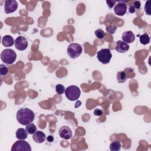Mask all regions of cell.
<instances>
[{
  "label": "cell",
  "instance_id": "cell-17",
  "mask_svg": "<svg viewBox=\"0 0 151 151\" xmlns=\"http://www.w3.org/2000/svg\"><path fill=\"white\" fill-rule=\"evenodd\" d=\"M121 149V143L119 140H115L110 145V150L111 151H119Z\"/></svg>",
  "mask_w": 151,
  "mask_h": 151
},
{
  "label": "cell",
  "instance_id": "cell-28",
  "mask_svg": "<svg viewBox=\"0 0 151 151\" xmlns=\"http://www.w3.org/2000/svg\"><path fill=\"white\" fill-rule=\"evenodd\" d=\"M54 140V137L52 136H48L47 137V140L49 142H51L52 140Z\"/></svg>",
  "mask_w": 151,
  "mask_h": 151
},
{
  "label": "cell",
  "instance_id": "cell-20",
  "mask_svg": "<svg viewBox=\"0 0 151 151\" xmlns=\"http://www.w3.org/2000/svg\"><path fill=\"white\" fill-rule=\"evenodd\" d=\"M139 40H140V42H141V44H142L143 45H146V44H149L150 42V37L148 34H144L140 36Z\"/></svg>",
  "mask_w": 151,
  "mask_h": 151
},
{
  "label": "cell",
  "instance_id": "cell-9",
  "mask_svg": "<svg viewBox=\"0 0 151 151\" xmlns=\"http://www.w3.org/2000/svg\"><path fill=\"white\" fill-rule=\"evenodd\" d=\"M118 3L114 7V13L119 16L124 15L127 11V5L123 1H117Z\"/></svg>",
  "mask_w": 151,
  "mask_h": 151
},
{
  "label": "cell",
  "instance_id": "cell-24",
  "mask_svg": "<svg viewBox=\"0 0 151 151\" xmlns=\"http://www.w3.org/2000/svg\"><path fill=\"white\" fill-rule=\"evenodd\" d=\"M150 1L148 0L146 2L145 5V7H144L145 13L148 15H150V14H150Z\"/></svg>",
  "mask_w": 151,
  "mask_h": 151
},
{
  "label": "cell",
  "instance_id": "cell-16",
  "mask_svg": "<svg viewBox=\"0 0 151 151\" xmlns=\"http://www.w3.org/2000/svg\"><path fill=\"white\" fill-rule=\"evenodd\" d=\"M141 4L139 1H135L132 5H130L129 7V11L130 13H134L136 9H138L140 8Z\"/></svg>",
  "mask_w": 151,
  "mask_h": 151
},
{
  "label": "cell",
  "instance_id": "cell-22",
  "mask_svg": "<svg viewBox=\"0 0 151 151\" xmlns=\"http://www.w3.org/2000/svg\"><path fill=\"white\" fill-rule=\"evenodd\" d=\"M55 91L58 94H62L65 91V87L63 84H58L55 86Z\"/></svg>",
  "mask_w": 151,
  "mask_h": 151
},
{
  "label": "cell",
  "instance_id": "cell-13",
  "mask_svg": "<svg viewBox=\"0 0 151 151\" xmlns=\"http://www.w3.org/2000/svg\"><path fill=\"white\" fill-rule=\"evenodd\" d=\"M33 140L38 143H41L46 139V136L44 133L41 131H36L32 136Z\"/></svg>",
  "mask_w": 151,
  "mask_h": 151
},
{
  "label": "cell",
  "instance_id": "cell-3",
  "mask_svg": "<svg viewBox=\"0 0 151 151\" xmlns=\"http://www.w3.org/2000/svg\"><path fill=\"white\" fill-rule=\"evenodd\" d=\"M65 97L70 101L77 100L81 94V91L76 86H70L65 89Z\"/></svg>",
  "mask_w": 151,
  "mask_h": 151
},
{
  "label": "cell",
  "instance_id": "cell-27",
  "mask_svg": "<svg viewBox=\"0 0 151 151\" xmlns=\"http://www.w3.org/2000/svg\"><path fill=\"white\" fill-rule=\"evenodd\" d=\"M94 114L97 116H100L103 114V111L100 109H96L93 112Z\"/></svg>",
  "mask_w": 151,
  "mask_h": 151
},
{
  "label": "cell",
  "instance_id": "cell-23",
  "mask_svg": "<svg viewBox=\"0 0 151 151\" xmlns=\"http://www.w3.org/2000/svg\"><path fill=\"white\" fill-rule=\"evenodd\" d=\"M8 73V67L4 64L0 65V75L1 76H5Z\"/></svg>",
  "mask_w": 151,
  "mask_h": 151
},
{
  "label": "cell",
  "instance_id": "cell-5",
  "mask_svg": "<svg viewBox=\"0 0 151 151\" xmlns=\"http://www.w3.org/2000/svg\"><path fill=\"white\" fill-rule=\"evenodd\" d=\"M112 57L110 50L109 48H103L97 52V58L98 60L103 64H108Z\"/></svg>",
  "mask_w": 151,
  "mask_h": 151
},
{
  "label": "cell",
  "instance_id": "cell-11",
  "mask_svg": "<svg viewBox=\"0 0 151 151\" xmlns=\"http://www.w3.org/2000/svg\"><path fill=\"white\" fill-rule=\"evenodd\" d=\"M122 38L123 40V41L127 44L132 43L135 40V35L132 31H124L122 35Z\"/></svg>",
  "mask_w": 151,
  "mask_h": 151
},
{
  "label": "cell",
  "instance_id": "cell-21",
  "mask_svg": "<svg viewBox=\"0 0 151 151\" xmlns=\"http://www.w3.org/2000/svg\"><path fill=\"white\" fill-rule=\"evenodd\" d=\"M95 35L99 39H103L106 36V33L101 29H97L95 31Z\"/></svg>",
  "mask_w": 151,
  "mask_h": 151
},
{
  "label": "cell",
  "instance_id": "cell-4",
  "mask_svg": "<svg viewBox=\"0 0 151 151\" xmlns=\"http://www.w3.org/2000/svg\"><path fill=\"white\" fill-rule=\"evenodd\" d=\"M82 51V47L80 44L77 43H72L70 44L67 48V54L72 59L78 57L81 54Z\"/></svg>",
  "mask_w": 151,
  "mask_h": 151
},
{
  "label": "cell",
  "instance_id": "cell-7",
  "mask_svg": "<svg viewBox=\"0 0 151 151\" xmlns=\"http://www.w3.org/2000/svg\"><path fill=\"white\" fill-rule=\"evenodd\" d=\"M28 41L26 38L23 36L18 37L15 40V46L19 51H24L28 47Z\"/></svg>",
  "mask_w": 151,
  "mask_h": 151
},
{
  "label": "cell",
  "instance_id": "cell-2",
  "mask_svg": "<svg viewBox=\"0 0 151 151\" xmlns=\"http://www.w3.org/2000/svg\"><path fill=\"white\" fill-rule=\"evenodd\" d=\"M16 58L17 54L12 49H5L1 52V59L6 64H12L15 61Z\"/></svg>",
  "mask_w": 151,
  "mask_h": 151
},
{
  "label": "cell",
  "instance_id": "cell-25",
  "mask_svg": "<svg viewBox=\"0 0 151 151\" xmlns=\"http://www.w3.org/2000/svg\"><path fill=\"white\" fill-rule=\"evenodd\" d=\"M116 29H117V27L115 26V25H111V26H109V27H106L107 31L110 32L111 34H114L115 32Z\"/></svg>",
  "mask_w": 151,
  "mask_h": 151
},
{
  "label": "cell",
  "instance_id": "cell-1",
  "mask_svg": "<svg viewBox=\"0 0 151 151\" xmlns=\"http://www.w3.org/2000/svg\"><path fill=\"white\" fill-rule=\"evenodd\" d=\"M34 118V113L28 108H21L17 113V120L18 122L24 126H27L32 123Z\"/></svg>",
  "mask_w": 151,
  "mask_h": 151
},
{
  "label": "cell",
  "instance_id": "cell-12",
  "mask_svg": "<svg viewBox=\"0 0 151 151\" xmlns=\"http://www.w3.org/2000/svg\"><path fill=\"white\" fill-rule=\"evenodd\" d=\"M129 50V45L122 40H119L116 42V50L120 53H124Z\"/></svg>",
  "mask_w": 151,
  "mask_h": 151
},
{
  "label": "cell",
  "instance_id": "cell-15",
  "mask_svg": "<svg viewBox=\"0 0 151 151\" xmlns=\"http://www.w3.org/2000/svg\"><path fill=\"white\" fill-rule=\"evenodd\" d=\"M16 137L18 139H21V140H25L27 138L28 136V133L23 128H19L17 129L16 132Z\"/></svg>",
  "mask_w": 151,
  "mask_h": 151
},
{
  "label": "cell",
  "instance_id": "cell-26",
  "mask_svg": "<svg viewBox=\"0 0 151 151\" xmlns=\"http://www.w3.org/2000/svg\"><path fill=\"white\" fill-rule=\"evenodd\" d=\"M117 2L116 1H111V0H109V1H106V3L108 5V6L110 8H111L113 7V6L115 5V4Z\"/></svg>",
  "mask_w": 151,
  "mask_h": 151
},
{
  "label": "cell",
  "instance_id": "cell-8",
  "mask_svg": "<svg viewBox=\"0 0 151 151\" xmlns=\"http://www.w3.org/2000/svg\"><path fill=\"white\" fill-rule=\"evenodd\" d=\"M18 8V3L15 0H6L5 2L4 10L5 13L11 14L15 12Z\"/></svg>",
  "mask_w": 151,
  "mask_h": 151
},
{
  "label": "cell",
  "instance_id": "cell-10",
  "mask_svg": "<svg viewBox=\"0 0 151 151\" xmlns=\"http://www.w3.org/2000/svg\"><path fill=\"white\" fill-rule=\"evenodd\" d=\"M58 133L61 138L65 140H68L72 137V132L70 128L67 126H62L60 129Z\"/></svg>",
  "mask_w": 151,
  "mask_h": 151
},
{
  "label": "cell",
  "instance_id": "cell-19",
  "mask_svg": "<svg viewBox=\"0 0 151 151\" xmlns=\"http://www.w3.org/2000/svg\"><path fill=\"white\" fill-rule=\"evenodd\" d=\"M25 130L29 134H33L37 131V127L33 123H30L26 126Z\"/></svg>",
  "mask_w": 151,
  "mask_h": 151
},
{
  "label": "cell",
  "instance_id": "cell-6",
  "mask_svg": "<svg viewBox=\"0 0 151 151\" xmlns=\"http://www.w3.org/2000/svg\"><path fill=\"white\" fill-rule=\"evenodd\" d=\"M11 150V151H31V147L27 142L19 139L12 145Z\"/></svg>",
  "mask_w": 151,
  "mask_h": 151
},
{
  "label": "cell",
  "instance_id": "cell-14",
  "mask_svg": "<svg viewBox=\"0 0 151 151\" xmlns=\"http://www.w3.org/2000/svg\"><path fill=\"white\" fill-rule=\"evenodd\" d=\"M15 43L13 37L9 35H6L3 37L2 39V44L5 47H9L14 45Z\"/></svg>",
  "mask_w": 151,
  "mask_h": 151
},
{
  "label": "cell",
  "instance_id": "cell-18",
  "mask_svg": "<svg viewBox=\"0 0 151 151\" xmlns=\"http://www.w3.org/2000/svg\"><path fill=\"white\" fill-rule=\"evenodd\" d=\"M117 80L118 83H122L127 80V75L124 71H119L117 73Z\"/></svg>",
  "mask_w": 151,
  "mask_h": 151
}]
</instances>
